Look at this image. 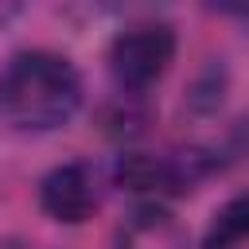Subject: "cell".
Listing matches in <instances>:
<instances>
[{"instance_id": "6da1fadb", "label": "cell", "mask_w": 249, "mask_h": 249, "mask_svg": "<svg viewBox=\"0 0 249 249\" xmlns=\"http://www.w3.org/2000/svg\"><path fill=\"white\" fill-rule=\"evenodd\" d=\"M82 109V74L54 51H19L0 74V113L23 132H54Z\"/></svg>"}, {"instance_id": "7a4b0ae2", "label": "cell", "mask_w": 249, "mask_h": 249, "mask_svg": "<svg viewBox=\"0 0 249 249\" xmlns=\"http://www.w3.org/2000/svg\"><path fill=\"white\" fill-rule=\"evenodd\" d=\"M171 62H175V31L156 19L132 23L109 43V74L124 93L152 89Z\"/></svg>"}, {"instance_id": "3957f363", "label": "cell", "mask_w": 249, "mask_h": 249, "mask_svg": "<svg viewBox=\"0 0 249 249\" xmlns=\"http://www.w3.org/2000/svg\"><path fill=\"white\" fill-rule=\"evenodd\" d=\"M39 206L47 218L62 222V226H82L93 218V210L101 206V183L97 171L82 160L58 163L43 175L39 183Z\"/></svg>"}, {"instance_id": "277c9868", "label": "cell", "mask_w": 249, "mask_h": 249, "mask_svg": "<svg viewBox=\"0 0 249 249\" xmlns=\"http://www.w3.org/2000/svg\"><path fill=\"white\" fill-rule=\"evenodd\" d=\"M195 156H160V152H124L117 160V183L132 195H144L148 202H163L171 195L191 191V171Z\"/></svg>"}, {"instance_id": "5b68a950", "label": "cell", "mask_w": 249, "mask_h": 249, "mask_svg": "<svg viewBox=\"0 0 249 249\" xmlns=\"http://www.w3.org/2000/svg\"><path fill=\"white\" fill-rule=\"evenodd\" d=\"M117 249H191V237L163 202H144L117 230Z\"/></svg>"}, {"instance_id": "8992f818", "label": "cell", "mask_w": 249, "mask_h": 249, "mask_svg": "<svg viewBox=\"0 0 249 249\" xmlns=\"http://www.w3.org/2000/svg\"><path fill=\"white\" fill-rule=\"evenodd\" d=\"M241 241H249V191L233 195L222 210H214L202 233V249H237Z\"/></svg>"}]
</instances>
